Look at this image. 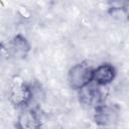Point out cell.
Here are the masks:
<instances>
[{
    "label": "cell",
    "instance_id": "52a82bcc",
    "mask_svg": "<svg viewBox=\"0 0 129 129\" xmlns=\"http://www.w3.org/2000/svg\"><path fill=\"white\" fill-rule=\"evenodd\" d=\"M95 120L100 126L112 125L117 120V111L111 106L102 104L95 109Z\"/></svg>",
    "mask_w": 129,
    "mask_h": 129
},
{
    "label": "cell",
    "instance_id": "277c9868",
    "mask_svg": "<svg viewBox=\"0 0 129 129\" xmlns=\"http://www.w3.org/2000/svg\"><path fill=\"white\" fill-rule=\"evenodd\" d=\"M30 51V43L21 34L13 36L7 45V53L14 59H22Z\"/></svg>",
    "mask_w": 129,
    "mask_h": 129
},
{
    "label": "cell",
    "instance_id": "8992f818",
    "mask_svg": "<svg viewBox=\"0 0 129 129\" xmlns=\"http://www.w3.org/2000/svg\"><path fill=\"white\" fill-rule=\"evenodd\" d=\"M17 129H41L38 114L32 109H23L16 118Z\"/></svg>",
    "mask_w": 129,
    "mask_h": 129
},
{
    "label": "cell",
    "instance_id": "3957f363",
    "mask_svg": "<svg viewBox=\"0 0 129 129\" xmlns=\"http://www.w3.org/2000/svg\"><path fill=\"white\" fill-rule=\"evenodd\" d=\"M8 98L12 105L24 107L31 101V87L23 82H15L10 87Z\"/></svg>",
    "mask_w": 129,
    "mask_h": 129
},
{
    "label": "cell",
    "instance_id": "ba28073f",
    "mask_svg": "<svg viewBox=\"0 0 129 129\" xmlns=\"http://www.w3.org/2000/svg\"><path fill=\"white\" fill-rule=\"evenodd\" d=\"M2 48H3V47H2V44L0 43V54H1V50H2Z\"/></svg>",
    "mask_w": 129,
    "mask_h": 129
},
{
    "label": "cell",
    "instance_id": "6da1fadb",
    "mask_svg": "<svg viewBox=\"0 0 129 129\" xmlns=\"http://www.w3.org/2000/svg\"><path fill=\"white\" fill-rule=\"evenodd\" d=\"M93 68L86 61L74 64L68 73V83L73 90H81L92 82Z\"/></svg>",
    "mask_w": 129,
    "mask_h": 129
},
{
    "label": "cell",
    "instance_id": "5b68a950",
    "mask_svg": "<svg viewBox=\"0 0 129 129\" xmlns=\"http://www.w3.org/2000/svg\"><path fill=\"white\" fill-rule=\"evenodd\" d=\"M116 78V69L113 64L104 62L93 69L92 82L98 86H107L111 84Z\"/></svg>",
    "mask_w": 129,
    "mask_h": 129
},
{
    "label": "cell",
    "instance_id": "7a4b0ae2",
    "mask_svg": "<svg viewBox=\"0 0 129 129\" xmlns=\"http://www.w3.org/2000/svg\"><path fill=\"white\" fill-rule=\"evenodd\" d=\"M79 99L82 105L96 109L103 104V94L100 90V86L91 82L79 90Z\"/></svg>",
    "mask_w": 129,
    "mask_h": 129
}]
</instances>
